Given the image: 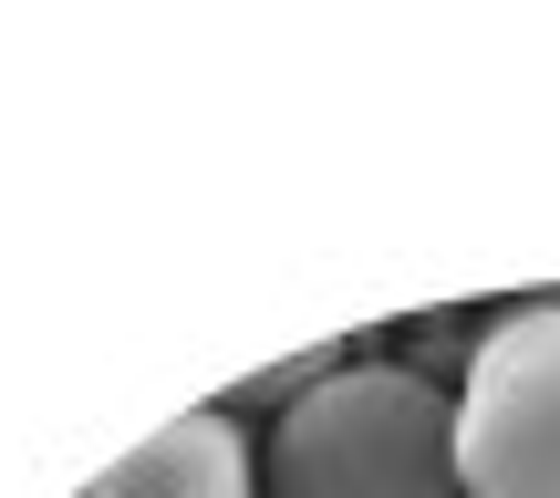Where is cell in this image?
I'll return each mask as SVG.
<instances>
[{
    "instance_id": "6da1fadb",
    "label": "cell",
    "mask_w": 560,
    "mask_h": 498,
    "mask_svg": "<svg viewBox=\"0 0 560 498\" xmlns=\"http://www.w3.org/2000/svg\"><path fill=\"white\" fill-rule=\"evenodd\" d=\"M270 498H467L457 395L436 374L342 363L270 437Z\"/></svg>"
},
{
    "instance_id": "7a4b0ae2",
    "label": "cell",
    "mask_w": 560,
    "mask_h": 498,
    "mask_svg": "<svg viewBox=\"0 0 560 498\" xmlns=\"http://www.w3.org/2000/svg\"><path fill=\"white\" fill-rule=\"evenodd\" d=\"M457 478L467 498H560V301H520L478 333L457 384Z\"/></svg>"
},
{
    "instance_id": "3957f363",
    "label": "cell",
    "mask_w": 560,
    "mask_h": 498,
    "mask_svg": "<svg viewBox=\"0 0 560 498\" xmlns=\"http://www.w3.org/2000/svg\"><path fill=\"white\" fill-rule=\"evenodd\" d=\"M83 498H249V447L229 416H177L136 458H115Z\"/></svg>"
},
{
    "instance_id": "277c9868",
    "label": "cell",
    "mask_w": 560,
    "mask_h": 498,
    "mask_svg": "<svg viewBox=\"0 0 560 498\" xmlns=\"http://www.w3.org/2000/svg\"><path fill=\"white\" fill-rule=\"evenodd\" d=\"M332 374H342V343H301L291 363H260V374L240 384V405H301V395H322Z\"/></svg>"
}]
</instances>
